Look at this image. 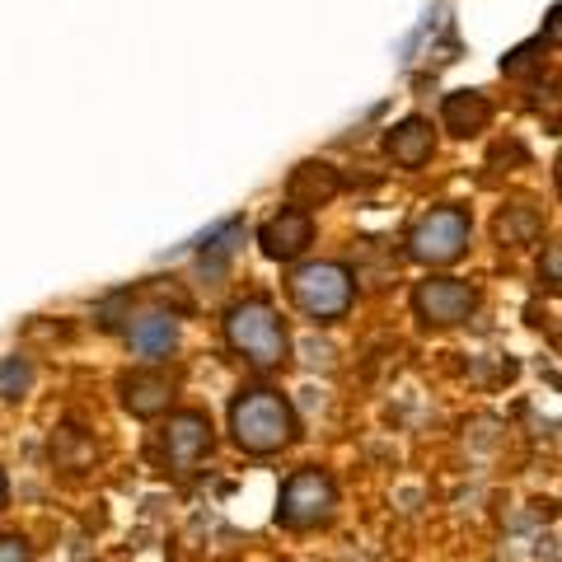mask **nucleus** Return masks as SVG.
<instances>
[{
	"label": "nucleus",
	"mask_w": 562,
	"mask_h": 562,
	"mask_svg": "<svg viewBox=\"0 0 562 562\" xmlns=\"http://www.w3.org/2000/svg\"><path fill=\"white\" fill-rule=\"evenodd\" d=\"M231 441L244 454H281L286 446L301 441V417H295L291 398L268 390V384H254L231 403Z\"/></svg>",
	"instance_id": "obj_1"
},
{
	"label": "nucleus",
	"mask_w": 562,
	"mask_h": 562,
	"mask_svg": "<svg viewBox=\"0 0 562 562\" xmlns=\"http://www.w3.org/2000/svg\"><path fill=\"white\" fill-rule=\"evenodd\" d=\"M225 347L235 351L239 361H249L254 371H281L291 357V333L286 319L272 310V301L249 295V301H235L225 310Z\"/></svg>",
	"instance_id": "obj_2"
},
{
	"label": "nucleus",
	"mask_w": 562,
	"mask_h": 562,
	"mask_svg": "<svg viewBox=\"0 0 562 562\" xmlns=\"http://www.w3.org/2000/svg\"><path fill=\"white\" fill-rule=\"evenodd\" d=\"M286 291H291V305L314 324L347 319L351 301H357V281H351L342 262H305V268L291 272Z\"/></svg>",
	"instance_id": "obj_3"
},
{
	"label": "nucleus",
	"mask_w": 562,
	"mask_h": 562,
	"mask_svg": "<svg viewBox=\"0 0 562 562\" xmlns=\"http://www.w3.org/2000/svg\"><path fill=\"white\" fill-rule=\"evenodd\" d=\"M473 239V221L464 206H431L422 211L408 231V258L422 268H450L460 262Z\"/></svg>",
	"instance_id": "obj_4"
},
{
	"label": "nucleus",
	"mask_w": 562,
	"mask_h": 562,
	"mask_svg": "<svg viewBox=\"0 0 562 562\" xmlns=\"http://www.w3.org/2000/svg\"><path fill=\"white\" fill-rule=\"evenodd\" d=\"M333 516H338V483L324 469H295L281 483V497H277L281 530H319Z\"/></svg>",
	"instance_id": "obj_5"
},
{
	"label": "nucleus",
	"mask_w": 562,
	"mask_h": 562,
	"mask_svg": "<svg viewBox=\"0 0 562 562\" xmlns=\"http://www.w3.org/2000/svg\"><path fill=\"white\" fill-rule=\"evenodd\" d=\"M479 301H483L479 286H473V281H460V277H427V281H417V291H413L417 319L431 324V328H454V324L473 319Z\"/></svg>",
	"instance_id": "obj_6"
},
{
	"label": "nucleus",
	"mask_w": 562,
	"mask_h": 562,
	"mask_svg": "<svg viewBox=\"0 0 562 562\" xmlns=\"http://www.w3.org/2000/svg\"><path fill=\"white\" fill-rule=\"evenodd\" d=\"M211 446H216V431H211V417L188 408V413H173L160 431V454H165V469L173 473H192L198 469Z\"/></svg>",
	"instance_id": "obj_7"
},
{
	"label": "nucleus",
	"mask_w": 562,
	"mask_h": 562,
	"mask_svg": "<svg viewBox=\"0 0 562 562\" xmlns=\"http://www.w3.org/2000/svg\"><path fill=\"white\" fill-rule=\"evenodd\" d=\"M314 244V216L305 206H281L277 216L258 231V249L272 262H295Z\"/></svg>",
	"instance_id": "obj_8"
},
{
	"label": "nucleus",
	"mask_w": 562,
	"mask_h": 562,
	"mask_svg": "<svg viewBox=\"0 0 562 562\" xmlns=\"http://www.w3.org/2000/svg\"><path fill=\"white\" fill-rule=\"evenodd\" d=\"M173 390H179V384H173V375H165V371H132V375L117 380L122 408H127L132 417H160V413H169Z\"/></svg>",
	"instance_id": "obj_9"
},
{
	"label": "nucleus",
	"mask_w": 562,
	"mask_h": 562,
	"mask_svg": "<svg viewBox=\"0 0 562 562\" xmlns=\"http://www.w3.org/2000/svg\"><path fill=\"white\" fill-rule=\"evenodd\" d=\"M127 347L140 361H165L179 347V319L169 310H146L127 324Z\"/></svg>",
	"instance_id": "obj_10"
},
{
	"label": "nucleus",
	"mask_w": 562,
	"mask_h": 562,
	"mask_svg": "<svg viewBox=\"0 0 562 562\" xmlns=\"http://www.w3.org/2000/svg\"><path fill=\"white\" fill-rule=\"evenodd\" d=\"M384 155L398 165V169H422L436 155V132L427 117H403L398 127H390L384 136Z\"/></svg>",
	"instance_id": "obj_11"
},
{
	"label": "nucleus",
	"mask_w": 562,
	"mask_h": 562,
	"mask_svg": "<svg viewBox=\"0 0 562 562\" xmlns=\"http://www.w3.org/2000/svg\"><path fill=\"white\" fill-rule=\"evenodd\" d=\"M338 188H342V179H338V169H333V165H301V169H295L291 173V206H324V202H333V198H338Z\"/></svg>",
	"instance_id": "obj_12"
},
{
	"label": "nucleus",
	"mask_w": 562,
	"mask_h": 562,
	"mask_svg": "<svg viewBox=\"0 0 562 562\" xmlns=\"http://www.w3.org/2000/svg\"><path fill=\"white\" fill-rule=\"evenodd\" d=\"M441 117H446V132H454V136H479L487 122H492V103L479 90H454V94H446Z\"/></svg>",
	"instance_id": "obj_13"
},
{
	"label": "nucleus",
	"mask_w": 562,
	"mask_h": 562,
	"mask_svg": "<svg viewBox=\"0 0 562 562\" xmlns=\"http://www.w3.org/2000/svg\"><path fill=\"white\" fill-rule=\"evenodd\" d=\"M492 231H497V239L506 244V249H525V244H535L543 235V216L535 206H506Z\"/></svg>",
	"instance_id": "obj_14"
},
{
	"label": "nucleus",
	"mask_w": 562,
	"mask_h": 562,
	"mask_svg": "<svg viewBox=\"0 0 562 562\" xmlns=\"http://www.w3.org/2000/svg\"><path fill=\"white\" fill-rule=\"evenodd\" d=\"M33 390V366L24 357H5L0 361V398H24Z\"/></svg>",
	"instance_id": "obj_15"
},
{
	"label": "nucleus",
	"mask_w": 562,
	"mask_h": 562,
	"mask_svg": "<svg viewBox=\"0 0 562 562\" xmlns=\"http://www.w3.org/2000/svg\"><path fill=\"white\" fill-rule=\"evenodd\" d=\"M539 281H543V286H553V291H562V239L543 249V258H539Z\"/></svg>",
	"instance_id": "obj_16"
},
{
	"label": "nucleus",
	"mask_w": 562,
	"mask_h": 562,
	"mask_svg": "<svg viewBox=\"0 0 562 562\" xmlns=\"http://www.w3.org/2000/svg\"><path fill=\"white\" fill-rule=\"evenodd\" d=\"M0 562H33L29 539H20V535H0Z\"/></svg>",
	"instance_id": "obj_17"
},
{
	"label": "nucleus",
	"mask_w": 562,
	"mask_h": 562,
	"mask_svg": "<svg viewBox=\"0 0 562 562\" xmlns=\"http://www.w3.org/2000/svg\"><path fill=\"white\" fill-rule=\"evenodd\" d=\"M543 43H562V5L549 14V24H543Z\"/></svg>",
	"instance_id": "obj_18"
},
{
	"label": "nucleus",
	"mask_w": 562,
	"mask_h": 562,
	"mask_svg": "<svg viewBox=\"0 0 562 562\" xmlns=\"http://www.w3.org/2000/svg\"><path fill=\"white\" fill-rule=\"evenodd\" d=\"M5 502H10V483H5V469H0V512H5Z\"/></svg>",
	"instance_id": "obj_19"
},
{
	"label": "nucleus",
	"mask_w": 562,
	"mask_h": 562,
	"mask_svg": "<svg viewBox=\"0 0 562 562\" xmlns=\"http://www.w3.org/2000/svg\"><path fill=\"white\" fill-rule=\"evenodd\" d=\"M553 179H558V192H562V155H558V169H553Z\"/></svg>",
	"instance_id": "obj_20"
}]
</instances>
